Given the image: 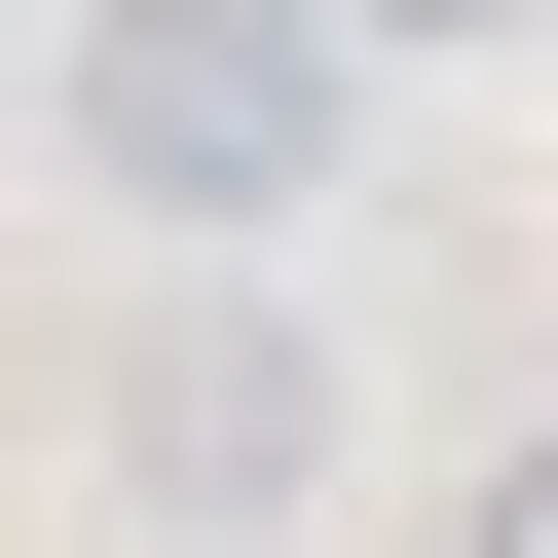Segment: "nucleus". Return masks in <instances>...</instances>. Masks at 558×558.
Instances as JSON below:
<instances>
[{
    "mask_svg": "<svg viewBox=\"0 0 558 558\" xmlns=\"http://www.w3.org/2000/svg\"><path fill=\"white\" fill-rule=\"evenodd\" d=\"M75 186L112 223H186V260H260V223H299L336 186V112H373V38H336V0H75Z\"/></svg>",
    "mask_w": 558,
    "mask_h": 558,
    "instance_id": "f257e3e1",
    "label": "nucleus"
},
{
    "mask_svg": "<svg viewBox=\"0 0 558 558\" xmlns=\"http://www.w3.org/2000/svg\"><path fill=\"white\" fill-rule=\"evenodd\" d=\"M447 558H558V447H484V521H447Z\"/></svg>",
    "mask_w": 558,
    "mask_h": 558,
    "instance_id": "7ed1b4c3",
    "label": "nucleus"
},
{
    "mask_svg": "<svg viewBox=\"0 0 558 558\" xmlns=\"http://www.w3.org/2000/svg\"><path fill=\"white\" fill-rule=\"evenodd\" d=\"M336 38H521V0H336Z\"/></svg>",
    "mask_w": 558,
    "mask_h": 558,
    "instance_id": "20e7f679",
    "label": "nucleus"
},
{
    "mask_svg": "<svg viewBox=\"0 0 558 558\" xmlns=\"http://www.w3.org/2000/svg\"><path fill=\"white\" fill-rule=\"evenodd\" d=\"M112 484H149V521H299V484H336V336H299V299H186V336L112 373Z\"/></svg>",
    "mask_w": 558,
    "mask_h": 558,
    "instance_id": "f03ea898",
    "label": "nucleus"
}]
</instances>
